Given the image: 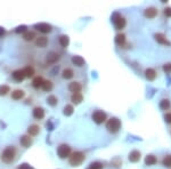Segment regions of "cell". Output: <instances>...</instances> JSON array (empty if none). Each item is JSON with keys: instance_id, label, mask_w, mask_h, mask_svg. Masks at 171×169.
<instances>
[{"instance_id": "d590c367", "label": "cell", "mask_w": 171, "mask_h": 169, "mask_svg": "<svg viewBox=\"0 0 171 169\" xmlns=\"http://www.w3.org/2000/svg\"><path fill=\"white\" fill-rule=\"evenodd\" d=\"M163 71H164L166 74L171 73V63H166L163 65Z\"/></svg>"}, {"instance_id": "30bf717a", "label": "cell", "mask_w": 171, "mask_h": 169, "mask_svg": "<svg viewBox=\"0 0 171 169\" xmlns=\"http://www.w3.org/2000/svg\"><path fill=\"white\" fill-rule=\"evenodd\" d=\"M20 143H21V145H22L23 147H30L31 145H32L33 141H32V137H31V136L24 135V136H22V137H21Z\"/></svg>"}, {"instance_id": "ac0fdd59", "label": "cell", "mask_w": 171, "mask_h": 169, "mask_svg": "<svg viewBox=\"0 0 171 169\" xmlns=\"http://www.w3.org/2000/svg\"><path fill=\"white\" fill-rule=\"evenodd\" d=\"M39 131H40V128L38 124H31L28 128V136H37L39 134Z\"/></svg>"}, {"instance_id": "603a6c76", "label": "cell", "mask_w": 171, "mask_h": 169, "mask_svg": "<svg viewBox=\"0 0 171 169\" xmlns=\"http://www.w3.org/2000/svg\"><path fill=\"white\" fill-rule=\"evenodd\" d=\"M34 38H37V37H35V33L33 31H26L23 34V39L25 41H32V40H34Z\"/></svg>"}, {"instance_id": "74e56055", "label": "cell", "mask_w": 171, "mask_h": 169, "mask_svg": "<svg viewBox=\"0 0 171 169\" xmlns=\"http://www.w3.org/2000/svg\"><path fill=\"white\" fill-rule=\"evenodd\" d=\"M164 120L166 124H171V113H166V114H165Z\"/></svg>"}, {"instance_id": "4dcf8cb0", "label": "cell", "mask_w": 171, "mask_h": 169, "mask_svg": "<svg viewBox=\"0 0 171 169\" xmlns=\"http://www.w3.org/2000/svg\"><path fill=\"white\" fill-rule=\"evenodd\" d=\"M124 41H125V35L124 34H118L116 37H115V42L118 44L119 46H122L123 44H124Z\"/></svg>"}, {"instance_id": "cb8c5ba5", "label": "cell", "mask_w": 171, "mask_h": 169, "mask_svg": "<svg viewBox=\"0 0 171 169\" xmlns=\"http://www.w3.org/2000/svg\"><path fill=\"white\" fill-rule=\"evenodd\" d=\"M71 101L73 102L74 104H80L81 102L83 101V96H82L81 93H79V94H73L72 97H71Z\"/></svg>"}, {"instance_id": "f35d334b", "label": "cell", "mask_w": 171, "mask_h": 169, "mask_svg": "<svg viewBox=\"0 0 171 169\" xmlns=\"http://www.w3.org/2000/svg\"><path fill=\"white\" fill-rule=\"evenodd\" d=\"M164 14L166 15V16H169V17H171V8L170 7H166L164 9Z\"/></svg>"}, {"instance_id": "f1b7e54d", "label": "cell", "mask_w": 171, "mask_h": 169, "mask_svg": "<svg viewBox=\"0 0 171 169\" xmlns=\"http://www.w3.org/2000/svg\"><path fill=\"white\" fill-rule=\"evenodd\" d=\"M41 88L45 90V91H50L52 89V82H51L50 80H44V84H42Z\"/></svg>"}, {"instance_id": "7a4b0ae2", "label": "cell", "mask_w": 171, "mask_h": 169, "mask_svg": "<svg viewBox=\"0 0 171 169\" xmlns=\"http://www.w3.org/2000/svg\"><path fill=\"white\" fill-rule=\"evenodd\" d=\"M68 162L71 166H73V167H78L80 164H82L83 161H85V154L82 152H79V151H76V152H73L71 153V155L68 157Z\"/></svg>"}, {"instance_id": "484cf974", "label": "cell", "mask_w": 171, "mask_h": 169, "mask_svg": "<svg viewBox=\"0 0 171 169\" xmlns=\"http://www.w3.org/2000/svg\"><path fill=\"white\" fill-rule=\"evenodd\" d=\"M58 41H59V45L62 46V47H64V48L68 47V44H70V39H68V35H61Z\"/></svg>"}, {"instance_id": "9c48e42d", "label": "cell", "mask_w": 171, "mask_h": 169, "mask_svg": "<svg viewBox=\"0 0 171 169\" xmlns=\"http://www.w3.org/2000/svg\"><path fill=\"white\" fill-rule=\"evenodd\" d=\"M82 89V86L80 82H71V84H68V90L72 93V94H79L80 91Z\"/></svg>"}, {"instance_id": "7402d4cb", "label": "cell", "mask_w": 171, "mask_h": 169, "mask_svg": "<svg viewBox=\"0 0 171 169\" xmlns=\"http://www.w3.org/2000/svg\"><path fill=\"white\" fill-rule=\"evenodd\" d=\"M42 84H44V79H42V77H35L32 81V86H33L34 88H41L42 87Z\"/></svg>"}, {"instance_id": "5b68a950", "label": "cell", "mask_w": 171, "mask_h": 169, "mask_svg": "<svg viewBox=\"0 0 171 169\" xmlns=\"http://www.w3.org/2000/svg\"><path fill=\"white\" fill-rule=\"evenodd\" d=\"M57 154L61 159H66L71 155V147L66 144H62L57 149Z\"/></svg>"}, {"instance_id": "6da1fadb", "label": "cell", "mask_w": 171, "mask_h": 169, "mask_svg": "<svg viewBox=\"0 0 171 169\" xmlns=\"http://www.w3.org/2000/svg\"><path fill=\"white\" fill-rule=\"evenodd\" d=\"M17 158V150L15 146H7L1 153V160L5 164H13Z\"/></svg>"}, {"instance_id": "e0dca14e", "label": "cell", "mask_w": 171, "mask_h": 169, "mask_svg": "<svg viewBox=\"0 0 171 169\" xmlns=\"http://www.w3.org/2000/svg\"><path fill=\"white\" fill-rule=\"evenodd\" d=\"M24 91L22 89H15L13 93H11V98L13 100H15V101H20V100H22L23 97H24Z\"/></svg>"}, {"instance_id": "ab89813d", "label": "cell", "mask_w": 171, "mask_h": 169, "mask_svg": "<svg viewBox=\"0 0 171 169\" xmlns=\"http://www.w3.org/2000/svg\"><path fill=\"white\" fill-rule=\"evenodd\" d=\"M18 169H31V168H30V166H28L26 164H22Z\"/></svg>"}, {"instance_id": "d6986e66", "label": "cell", "mask_w": 171, "mask_h": 169, "mask_svg": "<svg viewBox=\"0 0 171 169\" xmlns=\"http://www.w3.org/2000/svg\"><path fill=\"white\" fill-rule=\"evenodd\" d=\"M154 38H155V40H156L158 42H160V44H163V45H170V42H168V40H166L164 34L155 33L154 34Z\"/></svg>"}, {"instance_id": "f546056e", "label": "cell", "mask_w": 171, "mask_h": 169, "mask_svg": "<svg viewBox=\"0 0 171 169\" xmlns=\"http://www.w3.org/2000/svg\"><path fill=\"white\" fill-rule=\"evenodd\" d=\"M47 102H48V104H49L50 106H55V105H57L58 100H57L56 96L50 95V96H48V97H47Z\"/></svg>"}, {"instance_id": "4fadbf2b", "label": "cell", "mask_w": 171, "mask_h": 169, "mask_svg": "<svg viewBox=\"0 0 171 169\" xmlns=\"http://www.w3.org/2000/svg\"><path fill=\"white\" fill-rule=\"evenodd\" d=\"M144 15H145V17H147V18H154V17L158 15V9L155 7H148L144 11Z\"/></svg>"}, {"instance_id": "e575fe53", "label": "cell", "mask_w": 171, "mask_h": 169, "mask_svg": "<svg viewBox=\"0 0 171 169\" xmlns=\"http://www.w3.org/2000/svg\"><path fill=\"white\" fill-rule=\"evenodd\" d=\"M163 166L165 167H171V155H166L163 159Z\"/></svg>"}, {"instance_id": "ffe728a7", "label": "cell", "mask_w": 171, "mask_h": 169, "mask_svg": "<svg viewBox=\"0 0 171 169\" xmlns=\"http://www.w3.org/2000/svg\"><path fill=\"white\" fill-rule=\"evenodd\" d=\"M73 75H74V72H73V70H72V69L66 68V69H64V70H63L62 77L64 78V79H71V78H73Z\"/></svg>"}, {"instance_id": "8d00e7d4", "label": "cell", "mask_w": 171, "mask_h": 169, "mask_svg": "<svg viewBox=\"0 0 171 169\" xmlns=\"http://www.w3.org/2000/svg\"><path fill=\"white\" fill-rule=\"evenodd\" d=\"M21 32H26V26L25 25H22V26H18V28L16 29V33H21Z\"/></svg>"}, {"instance_id": "9a60e30c", "label": "cell", "mask_w": 171, "mask_h": 169, "mask_svg": "<svg viewBox=\"0 0 171 169\" xmlns=\"http://www.w3.org/2000/svg\"><path fill=\"white\" fill-rule=\"evenodd\" d=\"M11 75H13V79L15 80V81H17V82H21V81H23L24 78H25L23 70H16V71H14V72L11 73Z\"/></svg>"}, {"instance_id": "52a82bcc", "label": "cell", "mask_w": 171, "mask_h": 169, "mask_svg": "<svg viewBox=\"0 0 171 169\" xmlns=\"http://www.w3.org/2000/svg\"><path fill=\"white\" fill-rule=\"evenodd\" d=\"M58 60H59V55H58L57 53H55V51L48 53L47 56H46V63H47V64H54V63H56Z\"/></svg>"}, {"instance_id": "3957f363", "label": "cell", "mask_w": 171, "mask_h": 169, "mask_svg": "<svg viewBox=\"0 0 171 169\" xmlns=\"http://www.w3.org/2000/svg\"><path fill=\"white\" fill-rule=\"evenodd\" d=\"M112 23L114 24V26L116 30H122L125 26V18L120 13H114L112 15Z\"/></svg>"}, {"instance_id": "44dd1931", "label": "cell", "mask_w": 171, "mask_h": 169, "mask_svg": "<svg viewBox=\"0 0 171 169\" xmlns=\"http://www.w3.org/2000/svg\"><path fill=\"white\" fill-rule=\"evenodd\" d=\"M72 63H73L75 66L81 68V66L85 65V60H83L81 56H73L72 57Z\"/></svg>"}, {"instance_id": "7c38bea8", "label": "cell", "mask_w": 171, "mask_h": 169, "mask_svg": "<svg viewBox=\"0 0 171 169\" xmlns=\"http://www.w3.org/2000/svg\"><path fill=\"white\" fill-rule=\"evenodd\" d=\"M140 157H142L140 152H139V151H137V150H134V151H131V152L129 153L128 159H129V161H130V162H138V161L140 160Z\"/></svg>"}, {"instance_id": "d4e9b609", "label": "cell", "mask_w": 171, "mask_h": 169, "mask_svg": "<svg viewBox=\"0 0 171 169\" xmlns=\"http://www.w3.org/2000/svg\"><path fill=\"white\" fill-rule=\"evenodd\" d=\"M23 72H24L25 78H31L34 75V69L32 66H26L25 69H23Z\"/></svg>"}, {"instance_id": "5bb4252c", "label": "cell", "mask_w": 171, "mask_h": 169, "mask_svg": "<svg viewBox=\"0 0 171 169\" xmlns=\"http://www.w3.org/2000/svg\"><path fill=\"white\" fill-rule=\"evenodd\" d=\"M48 38L47 37H39V38H37L35 40V45L37 47H39V48H46L47 46H48Z\"/></svg>"}, {"instance_id": "8fae6325", "label": "cell", "mask_w": 171, "mask_h": 169, "mask_svg": "<svg viewBox=\"0 0 171 169\" xmlns=\"http://www.w3.org/2000/svg\"><path fill=\"white\" fill-rule=\"evenodd\" d=\"M45 117V110L42 109V107H34L33 109V118L37 119V120H41V119H44Z\"/></svg>"}, {"instance_id": "277c9868", "label": "cell", "mask_w": 171, "mask_h": 169, "mask_svg": "<svg viewBox=\"0 0 171 169\" xmlns=\"http://www.w3.org/2000/svg\"><path fill=\"white\" fill-rule=\"evenodd\" d=\"M120 127H121V122H120V120L118 118H111L106 122V129L110 133H113V134L118 133Z\"/></svg>"}, {"instance_id": "d6a6232c", "label": "cell", "mask_w": 171, "mask_h": 169, "mask_svg": "<svg viewBox=\"0 0 171 169\" xmlns=\"http://www.w3.org/2000/svg\"><path fill=\"white\" fill-rule=\"evenodd\" d=\"M64 114L66 115V117H68V115H72V113H73V111H74V109H73V106L72 105H66V106L64 107Z\"/></svg>"}, {"instance_id": "836d02e7", "label": "cell", "mask_w": 171, "mask_h": 169, "mask_svg": "<svg viewBox=\"0 0 171 169\" xmlns=\"http://www.w3.org/2000/svg\"><path fill=\"white\" fill-rule=\"evenodd\" d=\"M87 169H103V164L98 162V161L97 162H92Z\"/></svg>"}, {"instance_id": "ba28073f", "label": "cell", "mask_w": 171, "mask_h": 169, "mask_svg": "<svg viewBox=\"0 0 171 169\" xmlns=\"http://www.w3.org/2000/svg\"><path fill=\"white\" fill-rule=\"evenodd\" d=\"M35 29L38 31H40V32H42V33H48V32H50L52 30L51 25L48 24V23H39V24L35 25Z\"/></svg>"}, {"instance_id": "2e32d148", "label": "cell", "mask_w": 171, "mask_h": 169, "mask_svg": "<svg viewBox=\"0 0 171 169\" xmlns=\"http://www.w3.org/2000/svg\"><path fill=\"white\" fill-rule=\"evenodd\" d=\"M145 78L148 80V81H153L156 78V72L154 69H146L145 71Z\"/></svg>"}, {"instance_id": "83f0119b", "label": "cell", "mask_w": 171, "mask_h": 169, "mask_svg": "<svg viewBox=\"0 0 171 169\" xmlns=\"http://www.w3.org/2000/svg\"><path fill=\"white\" fill-rule=\"evenodd\" d=\"M156 158L154 157V155H152V154H149V155H147L146 158H145V164H147V166H153V164H156Z\"/></svg>"}, {"instance_id": "60d3db41", "label": "cell", "mask_w": 171, "mask_h": 169, "mask_svg": "<svg viewBox=\"0 0 171 169\" xmlns=\"http://www.w3.org/2000/svg\"><path fill=\"white\" fill-rule=\"evenodd\" d=\"M4 34H5V30L2 28H0V37H2Z\"/></svg>"}, {"instance_id": "1f68e13d", "label": "cell", "mask_w": 171, "mask_h": 169, "mask_svg": "<svg viewBox=\"0 0 171 169\" xmlns=\"http://www.w3.org/2000/svg\"><path fill=\"white\" fill-rule=\"evenodd\" d=\"M9 91H10L9 86H7V84H2V86H0V96L7 95Z\"/></svg>"}, {"instance_id": "4316f807", "label": "cell", "mask_w": 171, "mask_h": 169, "mask_svg": "<svg viewBox=\"0 0 171 169\" xmlns=\"http://www.w3.org/2000/svg\"><path fill=\"white\" fill-rule=\"evenodd\" d=\"M170 105H171V103H170V101L169 100H162V101L160 102V109L161 110H163V111H166L169 107H170Z\"/></svg>"}, {"instance_id": "8992f818", "label": "cell", "mask_w": 171, "mask_h": 169, "mask_svg": "<svg viewBox=\"0 0 171 169\" xmlns=\"http://www.w3.org/2000/svg\"><path fill=\"white\" fill-rule=\"evenodd\" d=\"M92 120L96 122L97 124H103L105 120H106V113L103 112V111H95L92 113Z\"/></svg>"}]
</instances>
